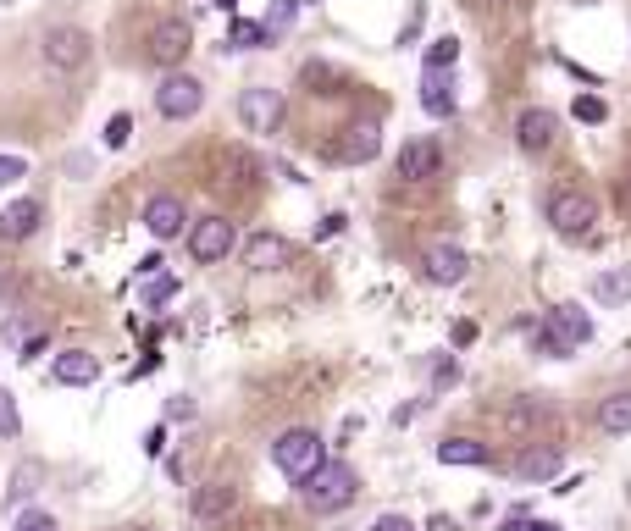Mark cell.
I'll use <instances>...</instances> for the list:
<instances>
[{
    "label": "cell",
    "mask_w": 631,
    "mask_h": 531,
    "mask_svg": "<svg viewBox=\"0 0 631 531\" xmlns=\"http://www.w3.org/2000/svg\"><path fill=\"white\" fill-rule=\"evenodd\" d=\"M23 177H28L23 155H0V189H12V183H23Z\"/></svg>",
    "instance_id": "cell-30"
},
{
    "label": "cell",
    "mask_w": 631,
    "mask_h": 531,
    "mask_svg": "<svg viewBox=\"0 0 631 531\" xmlns=\"http://www.w3.org/2000/svg\"><path fill=\"white\" fill-rule=\"evenodd\" d=\"M515 476H521V482H554V476H560V449H554V443L526 449L521 460H515Z\"/></svg>",
    "instance_id": "cell-19"
},
{
    "label": "cell",
    "mask_w": 631,
    "mask_h": 531,
    "mask_svg": "<svg viewBox=\"0 0 631 531\" xmlns=\"http://www.w3.org/2000/svg\"><path fill=\"white\" fill-rule=\"evenodd\" d=\"M233 504H239V487H227V482H205V487H194V515H200V520L227 515Z\"/></svg>",
    "instance_id": "cell-21"
},
{
    "label": "cell",
    "mask_w": 631,
    "mask_h": 531,
    "mask_svg": "<svg viewBox=\"0 0 631 531\" xmlns=\"http://www.w3.org/2000/svg\"><path fill=\"white\" fill-rule=\"evenodd\" d=\"M299 6H305V0H272V6H266V17H261V23L272 28V39L283 34V28L294 23V17H299Z\"/></svg>",
    "instance_id": "cell-27"
},
{
    "label": "cell",
    "mask_w": 631,
    "mask_h": 531,
    "mask_svg": "<svg viewBox=\"0 0 631 531\" xmlns=\"http://www.w3.org/2000/svg\"><path fill=\"white\" fill-rule=\"evenodd\" d=\"M593 294L604 299V305H626V299H631V272H604L593 283Z\"/></svg>",
    "instance_id": "cell-26"
},
{
    "label": "cell",
    "mask_w": 631,
    "mask_h": 531,
    "mask_svg": "<svg viewBox=\"0 0 631 531\" xmlns=\"http://www.w3.org/2000/svg\"><path fill=\"white\" fill-rule=\"evenodd\" d=\"M128 133H133V117H128V111H117V117L106 122V150H122V144H128Z\"/></svg>",
    "instance_id": "cell-29"
},
{
    "label": "cell",
    "mask_w": 631,
    "mask_h": 531,
    "mask_svg": "<svg viewBox=\"0 0 631 531\" xmlns=\"http://www.w3.org/2000/svg\"><path fill=\"white\" fill-rule=\"evenodd\" d=\"M371 531H416V526H410L405 515H377V526H371Z\"/></svg>",
    "instance_id": "cell-35"
},
{
    "label": "cell",
    "mask_w": 631,
    "mask_h": 531,
    "mask_svg": "<svg viewBox=\"0 0 631 531\" xmlns=\"http://www.w3.org/2000/svg\"><path fill=\"white\" fill-rule=\"evenodd\" d=\"M161 266H167L161 255H144V260H139V277H161Z\"/></svg>",
    "instance_id": "cell-36"
},
{
    "label": "cell",
    "mask_w": 631,
    "mask_h": 531,
    "mask_svg": "<svg viewBox=\"0 0 631 531\" xmlns=\"http://www.w3.org/2000/svg\"><path fill=\"white\" fill-rule=\"evenodd\" d=\"M421 266H427V277L432 283H443V288L465 283V272H471V260H465L460 244H432L427 255H421Z\"/></svg>",
    "instance_id": "cell-14"
},
{
    "label": "cell",
    "mask_w": 631,
    "mask_h": 531,
    "mask_svg": "<svg viewBox=\"0 0 631 531\" xmlns=\"http://www.w3.org/2000/svg\"><path fill=\"white\" fill-rule=\"evenodd\" d=\"M571 117H576V122H587V128H598V122L609 117V106H604V100H598V95H576Z\"/></svg>",
    "instance_id": "cell-28"
},
{
    "label": "cell",
    "mask_w": 631,
    "mask_h": 531,
    "mask_svg": "<svg viewBox=\"0 0 631 531\" xmlns=\"http://www.w3.org/2000/svg\"><path fill=\"white\" fill-rule=\"evenodd\" d=\"M548 222H554V233L560 238H587L593 233V222H598V200L593 194H582V189H571V183H560V189L548 194Z\"/></svg>",
    "instance_id": "cell-4"
},
{
    "label": "cell",
    "mask_w": 631,
    "mask_h": 531,
    "mask_svg": "<svg viewBox=\"0 0 631 531\" xmlns=\"http://www.w3.org/2000/svg\"><path fill=\"white\" fill-rule=\"evenodd\" d=\"M239 122L250 133H277V128H283V95L266 89V83L244 89V95H239Z\"/></svg>",
    "instance_id": "cell-8"
},
{
    "label": "cell",
    "mask_w": 631,
    "mask_h": 531,
    "mask_svg": "<svg viewBox=\"0 0 631 531\" xmlns=\"http://www.w3.org/2000/svg\"><path fill=\"white\" fill-rule=\"evenodd\" d=\"M45 61L56 72H78L89 61V34H84V28H72V23L50 28V34H45Z\"/></svg>",
    "instance_id": "cell-10"
},
{
    "label": "cell",
    "mask_w": 631,
    "mask_h": 531,
    "mask_svg": "<svg viewBox=\"0 0 631 531\" xmlns=\"http://www.w3.org/2000/svg\"><path fill=\"white\" fill-rule=\"evenodd\" d=\"M261 45H272V28L266 23H250V17H233V23H227L222 50H261Z\"/></svg>",
    "instance_id": "cell-23"
},
{
    "label": "cell",
    "mask_w": 631,
    "mask_h": 531,
    "mask_svg": "<svg viewBox=\"0 0 631 531\" xmlns=\"http://www.w3.org/2000/svg\"><path fill=\"white\" fill-rule=\"evenodd\" d=\"M587 338H593V316L582 305H554L543 316V327L532 332V349L548 354V360H571Z\"/></svg>",
    "instance_id": "cell-1"
},
{
    "label": "cell",
    "mask_w": 631,
    "mask_h": 531,
    "mask_svg": "<svg viewBox=\"0 0 631 531\" xmlns=\"http://www.w3.org/2000/svg\"><path fill=\"white\" fill-rule=\"evenodd\" d=\"M0 437H17V404H12V393H0Z\"/></svg>",
    "instance_id": "cell-32"
},
{
    "label": "cell",
    "mask_w": 631,
    "mask_h": 531,
    "mask_svg": "<svg viewBox=\"0 0 631 531\" xmlns=\"http://www.w3.org/2000/svg\"><path fill=\"white\" fill-rule=\"evenodd\" d=\"M526 531H560L554 520H526Z\"/></svg>",
    "instance_id": "cell-40"
},
{
    "label": "cell",
    "mask_w": 631,
    "mask_h": 531,
    "mask_svg": "<svg viewBox=\"0 0 631 531\" xmlns=\"http://www.w3.org/2000/svg\"><path fill=\"white\" fill-rule=\"evenodd\" d=\"M183 222H189V211H183L178 194H150V200H144V227H150V238H178Z\"/></svg>",
    "instance_id": "cell-12"
},
{
    "label": "cell",
    "mask_w": 631,
    "mask_h": 531,
    "mask_svg": "<svg viewBox=\"0 0 631 531\" xmlns=\"http://www.w3.org/2000/svg\"><path fill=\"white\" fill-rule=\"evenodd\" d=\"M493 449L477 443V437H443L438 443V465H488Z\"/></svg>",
    "instance_id": "cell-20"
},
{
    "label": "cell",
    "mask_w": 631,
    "mask_h": 531,
    "mask_svg": "<svg viewBox=\"0 0 631 531\" xmlns=\"http://www.w3.org/2000/svg\"><path fill=\"white\" fill-rule=\"evenodd\" d=\"M17 531H56V520H50V515H23V520H17Z\"/></svg>",
    "instance_id": "cell-34"
},
{
    "label": "cell",
    "mask_w": 631,
    "mask_h": 531,
    "mask_svg": "<svg viewBox=\"0 0 631 531\" xmlns=\"http://www.w3.org/2000/svg\"><path fill=\"white\" fill-rule=\"evenodd\" d=\"M598 426H604L609 437L631 432V388H626V393H609V399L598 404Z\"/></svg>",
    "instance_id": "cell-24"
},
{
    "label": "cell",
    "mask_w": 631,
    "mask_h": 531,
    "mask_svg": "<svg viewBox=\"0 0 631 531\" xmlns=\"http://www.w3.org/2000/svg\"><path fill=\"white\" fill-rule=\"evenodd\" d=\"M554 133H560V122H554V111H543V106H532V111L515 117V144H521L526 155L554 150Z\"/></svg>",
    "instance_id": "cell-11"
},
{
    "label": "cell",
    "mask_w": 631,
    "mask_h": 531,
    "mask_svg": "<svg viewBox=\"0 0 631 531\" xmlns=\"http://www.w3.org/2000/svg\"><path fill=\"white\" fill-rule=\"evenodd\" d=\"M233 244H239V227L227 222V216H200V222L189 227V260L194 266H216V260L233 255Z\"/></svg>",
    "instance_id": "cell-6"
},
{
    "label": "cell",
    "mask_w": 631,
    "mask_h": 531,
    "mask_svg": "<svg viewBox=\"0 0 631 531\" xmlns=\"http://www.w3.org/2000/svg\"><path fill=\"white\" fill-rule=\"evenodd\" d=\"M393 172L405 177V183H438V177H443L438 139H410L405 150H399V161H393Z\"/></svg>",
    "instance_id": "cell-9"
},
{
    "label": "cell",
    "mask_w": 631,
    "mask_h": 531,
    "mask_svg": "<svg viewBox=\"0 0 631 531\" xmlns=\"http://www.w3.org/2000/svg\"><path fill=\"white\" fill-rule=\"evenodd\" d=\"M39 222H45V205L39 200H12L6 211H0V244H23V238H34Z\"/></svg>",
    "instance_id": "cell-13"
},
{
    "label": "cell",
    "mask_w": 631,
    "mask_h": 531,
    "mask_svg": "<svg viewBox=\"0 0 631 531\" xmlns=\"http://www.w3.org/2000/svg\"><path fill=\"white\" fill-rule=\"evenodd\" d=\"M189 50H194V28H189V17H161V23L150 28L144 61H150V67H161V72H178Z\"/></svg>",
    "instance_id": "cell-5"
},
{
    "label": "cell",
    "mask_w": 631,
    "mask_h": 531,
    "mask_svg": "<svg viewBox=\"0 0 631 531\" xmlns=\"http://www.w3.org/2000/svg\"><path fill=\"white\" fill-rule=\"evenodd\" d=\"M288 238H277V233H255L250 244H244V266L250 272H277V266H288Z\"/></svg>",
    "instance_id": "cell-18"
},
{
    "label": "cell",
    "mask_w": 631,
    "mask_h": 531,
    "mask_svg": "<svg viewBox=\"0 0 631 531\" xmlns=\"http://www.w3.org/2000/svg\"><path fill=\"white\" fill-rule=\"evenodd\" d=\"M294 487H299V498H305V509H316V515H338V509L355 504L360 476L349 471L344 460H327V465H316V471H310L305 482H294Z\"/></svg>",
    "instance_id": "cell-2"
},
{
    "label": "cell",
    "mask_w": 631,
    "mask_h": 531,
    "mask_svg": "<svg viewBox=\"0 0 631 531\" xmlns=\"http://www.w3.org/2000/svg\"><path fill=\"white\" fill-rule=\"evenodd\" d=\"M172 294H178V277H155V283H150V288H144V305H150V310H155V305H167V299H172Z\"/></svg>",
    "instance_id": "cell-31"
},
{
    "label": "cell",
    "mask_w": 631,
    "mask_h": 531,
    "mask_svg": "<svg viewBox=\"0 0 631 531\" xmlns=\"http://www.w3.org/2000/svg\"><path fill=\"white\" fill-rule=\"evenodd\" d=\"M211 6H216V12H227V17L239 12V0H211Z\"/></svg>",
    "instance_id": "cell-41"
},
{
    "label": "cell",
    "mask_w": 631,
    "mask_h": 531,
    "mask_svg": "<svg viewBox=\"0 0 631 531\" xmlns=\"http://www.w3.org/2000/svg\"><path fill=\"white\" fill-rule=\"evenodd\" d=\"M39 482H45V465H39V460H23V465L12 471V487H6V509L28 504V498L39 493Z\"/></svg>",
    "instance_id": "cell-22"
},
{
    "label": "cell",
    "mask_w": 631,
    "mask_h": 531,
    "mask_svg": "<svg viewBox=\"0 0 631 531\" xmlns=\"http://www.w3.org/2000/svg\"><path fill=\"white\" fill-rule=\"evenodd\" d=\"M272 465L288 476V482H305L316 465H327V443L310 432V426H288V432L272 443Z\"/></svg>",
    "instance_id": "cell-3"
},
{
    "label": "cell",
    "mask_w": 631,
    "mask_h": 531,
    "mask_svg": "<svg viewBox=\"0 0 631 531\" xmlns=\"http://www.w3.org/2000/svg\"><path fill=\"white\" fill-rule=\"evenodd\" d=\"M421 111H427L432 122H449L454 111H460V100H454V72H427V78H421Z\"/></svg>",
    "instance_id": "cell-15"
},
{
    "label": "cell",
    "mask_w": 631,
    "mask_h": 531,
    "mask_svg": "<svg viewBox=\"0 0 631 531\" xmlns=\"http://www.w3.org/2000/svg\"><path fill=\"white\" fill-rule=\"evenodd\" d=\"M50 377L67 382V388H84V382L100 377V354H89V349H61L56 360H50Z\"/></svg>",
    "instance_id": "cell-16"
},
{
    "label": "cell",
    "mask_w": 631,
    "mask_h": 531,
    "mask_svg": "<svg viewBox=\"0 0 631 531\" xmlns=\"http://www.w3.org/2000/svg\"><path fill=\"white\" fill-rule=\"evenodd\" d=\"M454 377H460V366H454V360H443V366L432 371V388H454Z\"/></svg>",
    "instance_id": "cell-33"
},
{
    "label": "cell",
    "mask_w": 631,
    "mask_h": 531,
    "mask_svg": "<svg viewBox=\"0 0 631 531\" xmlns=\"http://www.w3.org/2000/svg\"><path fill=\"white\" fill-rule=\"evenodd\" d=\"M454 61H460V39L454 34H443V39L427 45V72H454Z\"/></svg>",
    "instance_id": "cell-25"
},
{
    "label": "cell",
    "mask_w": 631,
    "mask_h": 531,
    "mask_svg": "<svg viewBox=\"0 0 631 531\" xmlns=\"http://www.w3.org/2000/svg\"><path fill=\"white\" fill-rule=\"evenodd\" d=\"M167 415H172V421H189L194 404H189V399H172V404H167Z\"/></svg>",
    "instance_id": "cell-37"
},
{
    "label": "cell",
    "mask_w": 631,
    "mask_h": 531,
    "mask_svg": "<svg viewBox=\"0 0 631 531\" xmlns=\"http://www.w3.org/2000/svg\"><path fill=\"white\" fill-rule=\"evenodd\" d=\"M200 106H205V89H200V78H189V72H167L161 89H155V111H161L167 122L200 117Z\"/></svg>",
    "instance_id": "cell-7"
},
{
    "label": "cell",
    "mask_w": 631,
    "mask_h": 531,
    "mask_svg": "<svg viewBox=\"0 0 631 531\" xmlns=\"http://www.w3.org/2000/svg\"><path fill=\"white\" fill-rule=\"evenodd\" d=\"M333 233H344V216H327V222L316 227V238H333Z\"/></svg>",
    "instance_id": "cell-38"
},
{
    "label": "cell",
    "mask_w": 631,
    "mask_h": 531,
    "mask_svg": "<svg viewBox=\"0 0 631 531\" xmlns=\"http://www.w3.org/2000/svg\"><path fill=\"white\" fill-rule=\"evenodd\" d=\"M377 150H382V128H377V122H349V128H344V144H338L333 155L355 166V161H377Z\"/></svg>",
    "instance_id": "cell-17"
},
{
    "label": "cell",
    "mask_w": 631,
    "mask_h": 531,
    "mask_svg": "<svg viewBox=\"0 0 631 531\" xmlns=\"http://www.w3.org/2000/svg\"><path fill=\"white\" fill-rule=\"evenodd\" d=\"M427 531H460V520H449V515H432V520H427Z\"/></svg>",
    "instance_id": "cell-39"
}]
</instances>
